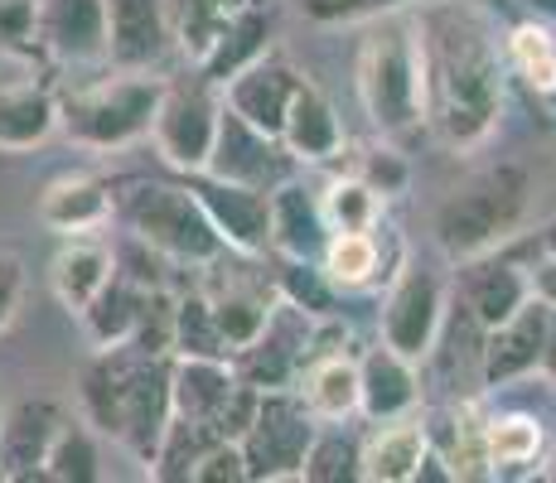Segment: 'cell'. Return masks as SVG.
<instances>
[{"label": "cell", "mask_w": 556, "mask_h": 483, "mask_svg": "<svg viewBox=\"0 0 556 483\" xmlns=\"http://www.w3.org/2000/svg\"><path fill=\"white\" fill-rule=\"evenodd\" d=\"M426 136L469 155L498 131L508 102L504 29L479 0H416Z\"/></svg>", "instance_id": "obj_1"}, {"label": "cell", "mask_w": 556, "mask_h": 483, "mask_svg": "<svg viewBox=\"0 0 556 483\" xmlns=\"http://www.w3.org/2000/svg\"><path fill=\"white\" fill-rule=\"evenodd\" d=\"M169 363L175 353H141L131 343L106 348L83 368V421L98 435H112L136 465L151 469L165 425L175 416L169 406Z\"/></svg>", "instance_id": "obj_2"}, {"label": "cell", "mask_w": 556, "mask_h": 483, "mask_svg": "<svg viewBox=\"0 0 556 483\" xmlns=\"http://www.w3.org/2000/svg\"><path fill=\"white\" fill-rule=\"evenodd\" d=\"M358 106L372 122V131L392 145H406L426 136L421 112V49H416V15L412 5L392 15L368 20V35L358 39L354 63Z\"/></svg>", "instance_id": "obj_3"}, {"label": "cell", "mask_w": 556, "mask_h": 483, "mask_svg": "<svg viewBox=\"0 0 556 483\" xmlns=\"http://www.w3.org/2000/svg\"><path fill=\"white\" fill-rule=\"evenodd\" d=\"M112 218L131 232L136 242H146L155 256H165L169 266H213L228 256L223 238L213 232L208 213L194 199V189L179 179V185H165V179H116L112 185Z\"/></svg>", "instance_id": "obj_4"}, {"label": "cell", "mask_w": 556, "mask_h": 483, "mask_svg": "<svg viewBox=\"0 0 556 483\" xmlns=\"http://www.w3.org/2000/svg\"><path fill=\"white\" fill-rule=\"evenodd\" d=\"M165 78L151 68H116L112 78L83 82L59 97V136L78 150H126L155 126Z\"/></svg>", "instance_id": "obj_5"}, {"label": "cell", "mask_w": 556, "mask_h": 483, "mask_svg": "<svg viewBox=\"0 0 556 483\" xmlns=\"http://www.w3.org/2000/svg\"><path fill=\"white\" fill-rule=\"evenodd\" d=\"M528 169L504 160V165L479 169L469 185H459L455 193H445L441 208L431 218V232L441 242V252L451 262H469L508 246V238L518 232L522 213H528Z\"/></svg>", "instance_id": "obj_6"}, {"label": "cell", "mask_w": 556, "mask_h": 483, "mask_svg": "<svg viewBox=\"0 0 556 483\" xmlns=\"http://www.w3.org/2000/svg\"><path fill=\"white\" fill-rule=\"evenodd\" d=\"M315 416L305 411V402L295 396V386L281 392H262L256 396V416L242 431V455H248V479L256 483H281V479H301L309 435H315Z\"/></svg>", "instance_id": "obj_7"}, {"label": "cell", "mask_w": 556, "mask_h": 483, "mask_svg": "<svg viewBox=\"0 0 556 483\" xmlns=\"http://www.w3.org/2000/svg\"><path fill=\"white\" fill-rule=\"evenodd\" d=\"M218 112L223 97L213 82H165V97H160V112L151 126V141L160 150L169 169L179 175H194V169L208 165L213 136H218Z\"/></svg>", "instance_id": "obj_8"}, {"label": "cell", "mask_w": 556, "mask_h": 483, "mask_svg": "<svg viewBox=\"0 0 556 483\" xmlns=\"http://www.w3.org/2000/svg\"><path fill=\"white\" fill-rule=\"evenodd\" d=\"M315 329H319L315 315H305V309L286 305V300L276 295L262 334H256L248 348L232 353V368H238V378L252 382L256 392H281V386H295L301 368L315 358Z\"/></svg>", "instance_id": "obj_9"}, {"label": "cell", "mask_w": 556, "mask_h": 483, "mask_svg": "<svg viewBox=\"0 0 556 483\" xmlns=\"http://www.w3.org/2000/svg\"><path fill=\"white\" fill-rule=\"evenodd\" d=\"M445 319V285L435 271L416 262H402V271L392 276L388 295H382V315H378V334L388 348H397L402 358H412L416 368L426 363L435 334Z\"/></svg>", "instance_id": "obj_10"}, {"label": "cell", "mask_w": 556, "mask_h": 483, "mask_svg": "<svg viewBox=\"0 0 556 483\" xmlns=\"http://www.w3.org/2000/svg\"><path fill=\"white\" fill-rule=\"evenodd\" d=\"M203 175L271 193L276 185H286V179L295 175V160H291V150L281 145V136L256 131L252 122H242L238 112L223 106L218 112V136H213V150H208Z\"/></svg>", "instance_id": "obj_11"}, {"label": "cell", "mask_w": 556, "mask_h": 483, "mask_svg": "<svg viewBox=\"0 0 556 483\" xmlns=\"http://www.w3.org/2000/svg\"><path fill=\"white\" fill-rule=\"evenodd\" d=\"M185 185L194 189V199L208 213L213 232L223 238L232 256H266L271 252V193L248 189V185H228V179H213L194 169L185 175Z\"/></svg>", "instance_id": "obj_12"}, {"label": "cell", "mask_w": 556, "mask_h": 483, "mask_svg": "<svg viewBox=\"0 0 556 483\" xmlns=\"http://www.w3.org/2000/svg\"><path fill=\"white\" fill-rule=\"evenodd\" d=\"M301 78H305V73L295 68V63H286L281 53L266 49L256 63H248L242 73H232V78L218 88V97H223V106H228V112H238L242 122L256 126V131L281 136L286 106H291Z\"/></svg>", "instance_id": "obj_13"}, {"label": "cell", "mask_w": 556, "mask_h": 483, "mask_svg": "<svg viewBox=\"0 0 556 483\" xmlns=\"http://www.w3.org/2000/svg\"><path fill=\"white\" fill-rule=\"evenodd\" d=\"M35 35L53 63H106V0H39Z\"/></svg>", "instance_id": "obj_14"}, {"label": "cell", "mask_w": 556, "mask_h": 483, "mask_svg": "<svg viewBox=\"0 0 556 483\" xmlns=\"http://www.w3.org/2000/svg\"><path fill=\"white\" fill-rule=\"evenodd\" d=\"M455 300H459V305H465L484 329L504 325L513 309L532 300L528 266L513 262L504 246H498V252H484V256H469V262H459Z\"/></svg>", "instance_id": "obj_15"}, {"label": "cell", "mask_w": 556, "mask_h": 483, "mask_svg": "<svg viewBox=\"0 0 556 483\" xmlns=\"http://www.w3.org/2000/svg\"><path fill=\"white\" fill-rule=\"evenodd\" d=\"M542 343H547V305H542L538 295L513 309L504 325L484 329V386L489 392L513 386L528 378V372H538Z\"/></svg>", "instance_id": "obj_16"}, {"label": "cell", "mask_w": 556, "mask_h": 483, "mask_svg": "<svg viewBox=\"0 0 556 483\" xmlns=\"http://www.w3.org/2000/svg\"><path fill=\"white\" fill-rule=\"evenodd\" d=\"M106 63L112 68H155L169 53V0H106Z\"/></svg>", "instance_id": "obj_17"}, {"label": "cell", "mask_w": 556, "mask_h": 483, "mask_svg": "<svg viewBox=\"0 0 556 483\" xmlns=\"http://www.w3.org/2000/svg\"><path fill=\"white\" fill-rule=\"evenodd\" d=\"M421 406V372L388 343L358 353V416L363 421H392Z\"/></svg>", "instance_id": "obj_18"}, {"label": "cell", "mask_w": 556, "mask_h": 483, "mask_svg": "<svg viewBox=\"0 0 556 483\" xmlns=\"http://www.w3.org/2000/svg\"><path fill=\"white\" fill-rule=\"evenodd\" d=\"M59 425L63 406L53 396H25L10 411H0V479H39Z\"/></svg>", "instance_id": "obj_19"}, {"label": "cell", "mask_w": 556, "mask_h": 483, "mask_svg": "<svg viewBox=\"0 0 556 483\" xmlns=\"http://www.w3.org/2000/svg\"><path fill=\"white\" fill-rule=\"evenodd\" d=\"M372 431L358 435V479L368 483H412L421 455L431 449L426 416L406 411L392 421H368Z\"/></svg>", "instance_id": "obj_20"}, {"label": "cell", "mask_w": 556, "mask_h": 483, "mask_svg": "<svg viewBox=\"0 0 556 483\" xmlns=\"http://www.w3.org/2000/svg\"><path fill=\"white\" fill-rule=\"evenodd\" d=\"M281 145L291 150L295 165H325V160L344 155V126H339L334 102H329L309 78H301L291 106H286Z\"/></svg>", "instance_id": "obj_21"}, {"label": "cell", "mask_w": 556, "mask_h": 483, "mask_svg": "<svg viewBox=\"0 0 556 483\" xmlns=\"http://www.w3.org/2000/svg\"><path fill=\"white\" fill-rule=\"evenodd\" d=\"M39 223L59 238H88L112 223V185L98 175H59L39 193Z\"/></svg>", "instance_id": "obj_22"}, {"label": "cell", "mask_w": 556, "mask_h": 483, "mask_svg": "<svg viewBox=\"0 0 556 483\" xmlns=\"http://www.w3.org/2000/svg\"><path fill=\"white\" fill-rule=\"evenodd\" d=\"M329 242V223L319 208V193L305 189L301 179H286L271 189V252L295 256V262H319Z\"/></svg>", "instance_id": "obj_23"}, {"label": "cell", "mask_w": 556, "mask_h": 483, "mask_svg": "<svg viewBox=\"0 0 556 483\" xmlns=\"http://www.w3.org/2000/svg\"><path fill=\"white\" fill-rule=\"evenodd\" d=\"M112 276H116V252L92 238V232L88 238H63V246L49 262V285H53L59 305L68 309L73 319L98 300V290L112 281Z\"/></svg>", "instance_id": "obj_24"}, {"label": "cell", "mask_w": 556, "mask_h": 483, "mask_svg": "<svg viewBox=\"0 0 556 483\" xmlns=\"http://www.w3.org/2000/svg\"><path fill=\"white\" fill-rule=\"evenodd\" d=\"M295 396L319 425L329 421H354L358 416V358L344 348H325L301 368Z\"/></svg>", "instance_id": "obj_25"}, {"label": "cell", "mask_w": 556, "mask_h": 483, "mask_svg": "<svg viewBox=\"0 0 556 483\" xmlns=\"http://www.w3.org/2000/svg\"><path fill=\"white\" fill-rule=\"evenodd\" d=\"M59 136V97L45 82H5L0 88V150L5 155H25V150L45 145Z\"/></svg>", "instance_id": "obj_26"}, {"label": "cell", "mask_w": 556, "mask_h": 483, "mask_svg": "<svg viewBox=\"0 0 556 483\" xmlns=\"http://www.w3.org/2000/svg\"><path fill=\"white\" fill-rule=\"evenodd\" d=\"M266 49H271V10H266L262 0H248V5H242L238 15L223 25V35L213 39V49L203 53L194 68H199L203 82L223 88L232 73H242L248 63H256Z\"/></svg>", "instance_id": "obj_27"}, {"label": "cell", "mask_w": 556, "mask_h": 483, "mask_svg": "<svg viewBox=\"0 0 556 483\" xmlns=\"http://www.w3.org/2000/svg\"><path fill=\"white\" fill-rule=\"evenodd\" d=\"M151 290H160V285H136L131 276L116 271L112 281L98 290V300H92V305L78 315V325H83V334H88L92 348L106 353V348H122V343H131L136 325H141V315H146V300H151Z\"/></svg>", "instance_id": "obj_28"}, {"label": "cell", "mask_w": 556, "mask_h": 483, "mask_svg": "<svg viewBox=\"0 0 556 483\" xmlns=\"http://www.w3.org/2000/svg\"><path fill=\"white\" fill-rule=\"evenodd\" d=\"M203 295H208V305H213V319H218V334H223V343H228V353H238L262 334L266 315H271V305H276V281L266 285V281L228 276L223 285L203 290Z\"/></svg>", "instance_id": "obj_29"}, {"label": "cell", "mask_w": 556, "mask_h": 483, "mask_svg": "<svg viewBox=\"0 0 556 483\" xmlns=\"http://www.w3.org/2000/svg\"><path fill=\"white\" fill-rule=\"evenodd\" d=\"M508 78H518L538 102H556V29L542 20H522L504 35Z\"/></svg>", "instance_id": "obj_30"}, {"label": "cell", "mask_w": 556, "mask_h": 483, "mask_svg": "<svg viewBox=\"0 0 556 483\" xmlns=\"http://www.w3.org/2000/svg\"><path fill=\"white\" fill-rule=\"evenodd\" d=\"M542 421L528 411H498L484 416V459H489V479L513 474V469L542 465Z\"/></svg>", "instance_id": "obj_31"}, {"label": "cell", "mask_w": 556, "mask_h": 483, "mask_svg": "<svg viewBox=\"0 0 556 483\" xmlns=\"http://www.w3.org/2000/svg\"><path fill=\"white\" fill-rule=\"evenodd\" d=\"M39 479L49 483H98L102 479V449H98V431L88 421H68L63 416L59 435L49 440V455H45V469Z\"/></svg>", "instance_id": "obj_32"}, {"label": "cell", "mask_w": 556, "mask_h": 483, "mask_svg": "<svg viewBox=\"0 0 556 483\" xmlns=\"http://www.w3.org/2000/svg\"><path fill=\"white\" fill-rule=\"evenodd\" d=\"M319 266L339 290H363L382 276V246H378V228L372 232H329Z\"/></svg>", "instance_id": "obj_33"}, {"label": "cell", "mask_w": 556, "mask_h": 483, "mask_svg": "<svg viewBox=\"0 0 556 483\" xmlns=\"http://www.w3.org/2000/svg\"><path fill=\"white\" fill-rule=\"evenodd\" d=\"M319 208H325L329 232H372L382 223V193L349 169L319 189Z\"/></svg>", "instance_id": "obj_34"}, {"label": "cell", "mask_w": 556, "mask_h": 483, "mask_svg": "<svg viewBox=\"0 0 556 483\" xmlns=\"http://www.w3.org/2000/svg\"><path fill=\"white\" fill-rule=\"evenodd\" d=\"M242 5L248 0H169V35L189 53V63H199Z\"/></svg>", "instance_id": "obj_35"}, {"label": "cell", "mask_w": 556, "mask_h": 483, "mask_svg": "<svg viewBox=\"0 0 556 483\" xmlns=\"http://www.w3.org/2000/svg\"><path fill=\"white\" fill-rule=\"evenodd\" d=\"M276 295H281L286 305L315 315V319H334L339 315V295H344V290L329 281L319 262H295V256H281V266H276Z\"/></svg>", "instance_id": "obj_36"}, {"label": "cell", "mask_w": 556, "mask_h": 483, "mask_svg": "<svg viewBox=\"0 0 556 483\" xmlns=\"http://www.w3.org/2000/svg\"><path fill=\"white\" fill-rule=\"evenodd\" d=\"M301 479L309 483H354L358 479V435L344 431V421H329L315 425L305 449V465Z\"/></svg>", "instance_id": "obj_37"}, {"label": "cell", "mask_w": 556, "mask_h": 483, "mask_svg": "<svg viewBox=\"0 0 556 483\" xmlns=\"http://www.w3.org/2000/svg\"><path fill=\"white\" fill-rule=\"evenodd\" d=\"M175 353H194V358H232L228 343L218 334V319L203 290L175 300Z\"/></svg>", "instance_id": "obj_38"}, {"label": "cell", "mask_w": 556, "mask_h": 483, "mask_svg": "<svg viewBox=\"0 0 556 483\" xmlns=\"http://www.w3.org/2000/svg\"><path fill=\"white\" fill-rule=\"evenodd\" d=\"M406 5H416V0H295V10L309 25H368V20Z\"/></svg>", "instance_id": "obj_39"}, {"label": "cell", "mask_w": 556, "mask_h": 483, "mask_svg": "<svg viewBox=\"0 0 556 483\" xmlns=\"http://www.w3.org/2000/svg\"><path fill=\"white\" fill-rule=\"evenodd\" d=\"M35 5L39 0H0V59H35Z\"/></svg>", "instance_id": "obj_40"}, {"label": "cell", "mask_w": 556, "mask_h": 483, "mask_svg": "<svg viewBox=\"0 0 556 483\" xmlns=\"http://www.w3.org/2000/svg\"><path fill=\"white\" fill-rule=\"evenodd\" d=\"M189 483H248V455L238 440H213L189 465Z\"/></svg>", "instance_id": "obj_41"}, {"label": "cell", "mask_w": 556, "mask_h": 483, "mask_svg": "<svg viewBox=\"0 0 556 483\" xmlns=\"http://www.w3.org/2000/svg\"><path fill=\"white\" fill-rule=\"evenodd\" d=\"M358 179H368L372 189L388 199V193H402L406 189V179H412V169H406V155L392 141H382V145H372V150H363V160H358V169H354Z\"/></svg>", "instance_id": "obj_42"}, {"label": "cell", "mask_w": 556, "mask_h": 483, "mask_svg": "<svg viewBox=\"0 0 556 483\" xmlns=\"http://www.w3.org/2000/svg\"><path fill=\"white\" fill-rule=\"evenodd\" d=\"M25 256L10 252V246H0V334H5L10 325H15L20 315V300H25Z\"/></svg>", "instance_id": "obj_43"}, {"label": "cell", "mask_w": 556, "mask_h": 483, "mask_svg": "<svg viewBox=\"0 0 556 483\" xmlns=\"http://www.w3.org/2000/svg\"><path fill=\"white\" fill-rule=\"evenodd\" d=\"M528 285H532V295H538L542 305L556 309V256L552 252H538V262L528 266Z\"/></svg>", "instance_id": "obj_44"}, {"label": "cell", "mask_w": 556, "mask_h": 483, "mask_svg": "<svg viewBox=\"0 0 556 483\" xmlns=\"http://www.w3.org/2000/svg\"><path fill=\"white\" fill-rule=\"evenodd\" d=\"M542 372L556 382V309H547V343H542Z\"/></svg>", "instance_id": "obj_45"}, {"label": "cell", "mask_w": 556, "mask_h": 483, "mask_svg": "<svg viewBox=\"0 0 556 483\" xmlns=\"http://www.w3.org/2000/svg\"><path fill=\"white\" fill-rule=\"evenodd\" d=\"M522 5L532 10V20H542V25L556 29V0H522Z\"/></svg>", "instance_id": "obj_46"}, {"label": "cell", "mask_w": 556, "mask_h": 483, "mask_svg": "<svg viewBox=\"0 0 556 483\" xmlns=\"http://www.w3.org/2000/svg\"><path fill=\"white\" fill-rule=\"evenodd\" d=\"M538 252H552V256H556V218H552L547 228L538 232Z\"/></svg>", "instance_id": "obj_47"}, {"label": "cell", "mask_w": 556, "mask_h": 483, "mask_svg": "<svg viewBox=\"0 0 556 483\" xmlns=\"http://www.w3.org/2000/svg\"><path fill=\"white\" fill-rule=\"evenodd\" d=\"M542 479H552V483H556V445H552V455H547V465H542Z\"/></svg>", "instance_id": "obj_48"}]
</instances>
